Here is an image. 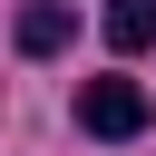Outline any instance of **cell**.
Instances as JSON below:
<instances>
[{"label":"cell","instance_id":"3957f363","mask_svg":"<svg viewBox=\"0 0 156 156\" xmlns=\"http://www.w3.org/2000/svg\"><path fill=\"white\" fill-rule=\"evenodd\" d=\"M98 29H107V49H127V58H136V49H156V0H107V20H98Z\"/></svg>","mask_w":156,"mask_h":156},{"label":"cell","instance_id":"7a4b0ae2","mask_svg":"<svg viewBox=\"0 0 156 156\" xmlns=\"http://www.w3.org/2000/svg\"><path fill=\"white\" fill-rule=\"evenodd\" d=\"M10 39H20V58H58V49L78 39V10H68V0H29Z\"/></svg>","mask_w":156,"mask_h":156},{"label":"cell","instance_id":"6da1fadb","mask_svg":"<svg viewBox=\"0 0 156 156\" xmlns=\"http://www.w3.org/2000/svg\"><path fill=\"white\" fill-rule=\"evenodd\" d=\"M78 127L107 136V146L136 136V127H146V88H136V78H88V88H78Z\"/></svg>","mask_w":156,"mask_h":156}]
</instances>
